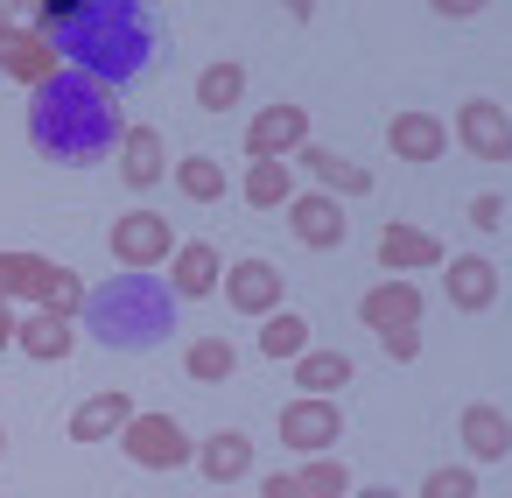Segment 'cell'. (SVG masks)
I'll use <instances>...</instances> for the list:
<instances>
[{
    "mask_svg": "<svg viewBox=\"0 0 512 498\" xmlns=\"http://www.w3.org/2000/svg\"><path fill=\"white\" fill-rule=\"evenodd\" d=\"M281 442L295 449V456H323L330 442H344V414H337V400H288L281 407Z\"/></svg>",
    "mask_w": 512,
    "mask_h": 498,
    "instance_id": "9",
    "label": "cell"
},
{
    "mask_svg": "<svg viewBox=\"0 0 512 498\" xmlns=\"http://www.w3.org/2000/svg\"><path fill=\"white\" fill-rule=\"evenodd\" d=\"M470 225H477V232H505V190L470 197Z\"/></svg>",
    "mask_w": 512,
    "mask_h": 498,
    "instance_id": "33",
    "label": "cell"
},
{
    "mask_svg": "<svg viewBox=\"0 0 512 498\" xmlns=\"http://www.w3.org/2000/svg\"><path fill=\"white\" fill-rule=\"evenodd\" d=\"M309 148V106H260L246 120V162H281Z\"/></svg>",
    "mask_w": 512,
    "mask_h": 498,
    "instance_id": "8",
    "label": "cell"
},
{
    "mask_svg": "<svg viewBox=\"0 0 512 498\" xmlns=\"http://www.w3.org/2000/svg\"><path fill=\"white\" fill-rule=\"evenodd\" d=\"M456 141H463L477 162H505V148H512V134H505V106H498V99H470V106L456 113Z\"/></svg>",
    "mask_w": 512,
    "mask_h": 498,
    "instance_id": "14",
    "label": "cell"
},
{
    "mask_svg": "<svg viewBox=\"0 0 512 498\" xmlns=\"http://www.w3.org/2000/svg\"><path fill=\"white\" fill-rule=\"evenodd\" d=\"M358 323L365 330H379V337H393V330H421V288L414 281H372L365 295H358Z\"/></svg>",
    "mask_w": 512,
    "mask_h": 498,
    "instance_id": "10",
    "label": "cell"
},
{
    "mask_svg": "<svg viewBox=\"0 0 512 498\" xmlns=\"http://www.w3.org/2000/svg\"><path fill=\"white\" fill-rule=\"evenodd\" d=\"M442 288H449L456 309L477 316V309L498 302V267H491V260H470V253H463V260H442Z\"/></svg>",
    "mask_w": 512,
    "mask_h": 498,
    "instance_id": "23",
    "label": "cell"
},
{
    "mask_svg": "<svg viewBox=\"0 0 512 498\" xmlns=\"http://www.w3.org/2000/svg\"><path fill=\"white\" fill-rule=\"evenodd\" d=\"M246 470H253V435L246 428H218V435L197 442V477L204 484H239Z\"/></svg>",
    "mask_w": 512,
    "mask_h": 498,
    "instance_id": "16",
    "label": "cell"
},
{
    "mask_svg": "<svg viewBox=\"0 0 512 498\" xmlns=\"http://www.w3.org/2000/svg\"><path fill=\"white\" fill-rule=\"evenodd\" d=\"M260 498H302V484L281 470V477H267V484H260Z\"/></svg>",
    "mask_w": 512,
    "mask_h": 498,
    "instance_id": "35",
    "label": "cell"
},
{
    "mask_svg": "<svg viewBox=\"0 0 512 498\" xmlns=\"http://www.w3.org/2000/svg\"><path fill=\"white\" fill-rule=\"evenodd\" d=\"M127 421H134V393H127V386H106V393L78 400V414H71V442H113Z\"/></svg>",
    "mask_w": 512,
    "mask_h": 498,
    "instance_id": "15",
    "label": "cell"
},
{
    "mask_svg": "<svg viewBox=\"0 0 512 498\" xmlns=\"http://www.w3.org/2000/svg\"><path fill=\"white\" fill-rule=\"evenodd\" d=\"M85 330L106 351H155L176 330V295L155 274H113L106 288L85 295Z\"/></svg>",
    "mask_w": 512,
    "mask_h": 498,
    "instance_id": "3",
    "label": "cell"
},
{
    "mask_svg": "<svg viewBox=\"0 0 512 498\" xmlns=\"http://www.w3.org/2000/svg\"><path fill=\"white\" fill-rule=\"evenodd\" d=\"M197 106H204V113H232V106H246V64H239V57L204 64V78H197Z\"/></svg>",
    "mask_w": 512,
    "mask_h": 498,
    "instance_id": "25",
    "label": "cell"
},
{
    "mask_svg": "<svg viewBox=\"0 0 512 498\" xmlns=\"http://www.w3.org/2000/svg\"><path fill=\"white\" fill-rule=\"evenodd\" d=\"M183 372H190L197 386H218V379H232V372H239V351H232L225 337H190V351H183Z\"/></svg>",
    "mask_w": 512,
    "mask_h": 498,
    "instance_id": "26",
    "label": "cell"
},
{
    "mask_svg": "<svg viewBox=\"0 0 512 498\" xmlns=\"http://www.w3.org/2000/svg\"><path fill=\"white\" fill-rule=\"evenodd\" d=\"M113 442H120L141 470H183V463L197 456V442H190V428H183L176 414H134Z\"/></svg>",
    "mask_w": 512,
    "mask_h": 498,
    "instance_id": "5",
    "label": "cell"
},
{
    "mask_svg": "<svg viewBox=\"0 0 512 498\" xmlns=\"http://www.w3.org/2000/svg\"><path fill=\"white\" fill-rule=\"evenodd\" d=\"M421 498H477V477H470V463H435V470L421 477Z\"/></svg>",
    "mask_w": 512,
    "mask_h": 498,
    "instance_id": "31",
    "label": "cell"
},
{
    "mask_svg": "<svg viewBox=\"0 0 512 498\" xmlns=\"http://www.w3.org/2000/svg\"><path fill=\"white\" fill-rule=\"evenodd\" d=\"M218 295L239 309V316H274L281 309V295H288V274L274 267V260H232L225 274H218Z\"/></svg>",
    "mask_w": 512,
    "mask_h": 498,
    "instance_id": "7",
    "label": "cell"
},
{
    "mask_svg": "<svg viewBox=\"0 0 512 498\" xmlns=\"http://www.w3.org/2000/svg\"><path fill=\"white\" fill-rule=\"evenodd\" d=\"M8 344H15V309L0 302V351H8Z\"/></svg>",
    "mask_w": 512,
    "mask_h": 498,
    "instance_id": "36",
    "label": "cell"
},
{
    "mask_svg": "<svg viewBox=\"0 0 512 498\" xmlns=\"http://www.w3.org/2000/svg\"><path fill=\"white\" fill-rule=\"evenodd\" d=\"M29 29L57 50L64 71H78L106 92L141 85L162 64V22L141 0H43L29 15Z\"/></svg>",
    "mask_w": 512,
    "mask_h": 498,
    "instance_id": "1",
    "label": "cell"
},
{
    "mask_svg": "<svg viewBox=\"0 0 512 498\" xmlns=\"http://www.w3.org/2000/svg\"><path fill=\"white\" fill-rule=\"evenodd\" d=\"M379 344H386V358H393V365L421 358V330H393V337H379Z\"/></svg>",
    "mask_w": 512,
    "mask_h": 498,
    "instance_id": "34",
    "label": "cell"
},
{
    "mask_svg": "<svg viewBox=\"0 0 512 498\" xmlns=\"http://www.w3.org/2000/svg\"><path fill=\"white\" fill-rule=\"evenodd\" d=\"M0 449H8V435H0Z\"/></svg>",
    "mask_w": 512,
    "mask_h": 498,
    "instance_id": "38",
    "label": "cell"
},
{
    "mask_svg": "<svg viewBox=\"0 0 512 498\" xmlns=\"http://www.w3.org/2000/svg\"><path fill=\"white\" fill-rule=\"evenodd\" d=\"M281 211H288V232H295L309 253H330V246H344V204H337V197H323V190H302V197H288Z\"/></svg>",
    "mask_w": 512,
    "mask_h": 498,
    "instance_id": "12",
    "label": "cell"
},
{
    "mask_svg": "<svg viewBox=\"0 0 512 498\" xmlns=\"http://www.w3.org/2000/svg\"><path fill=\"white\" fill-rule=\"evenodd\" d=\"M442 260H449L442 239L421 232V225H407V218H393V225L379 232V274H393V281H407V274H421V267H442Z\"/></svg>",
    "mask_w": 512,
    "mask_h": 498,
    "instance_id": "11",
    "label": "cell"
},
{
    "mask_svg": "<svg viewBox=\"0 0 512 498\" xmlns=\"http://www.w3.org/2000/svg\"><path fill=\"white\" fill-rule=\"evenodd\" d=\"M15 344H22V358H36V365H57V358H71V344H78V323L36 309V316H15Z\"/></svg>",
    "mask_w": 512,
    "mask_h": 498,
    "instance_id": "19",
    "label": "cell"
},
{
    "mask_svg": "<svg viewBox=\"0 0 512 498\" xmlns=\"http://www.w3.org/2000/svg\"><path fill=\"white\" fill-rule=\"evenodd\" d=\"M358 498H400V491H393V484H365Z\"/></svg>",
    "mask_w": 512,
    "mask_h": 498,
    "instance_id": "37",
    "label": "cell"
},
{
    "mask_svg": "<svg viewBox=\"0 0 512 498\" xmlns=\"http://www.w3.org/2000/svg\"><path fill=\"white\" fill-rule=\"evenodd\" d=\"M218 274H225V260H218L211 239H190V246L169 253V295H176V302H204V295H218Z\"/></svg>",
    "mask_w": 512,
    "mask_h": 498,
    "instance_id": "13",
    "label": "cell"
},
{
    "mask_svg": "<svg viewBox=\"0 0 512 498\" xmlns=\"http://www.w3.org/2000/svg\"><path fill=\"white\" fill-rule=\"evenodd\" d=\"M260 351H267V358H302V351H309V316H302V309H274L267 330H260Z\"/></svg>",
    "mask_w": 512,
    "mask_h": 498,
    "instance_id": "28",
    "label": "cell"
},
{
    "mask_svg": "<svg viewBox=\"0 0 512 498\" xmlns=\"http://www.w3.org/2000/svg\"><path fill=\"white\" fill-rule=\"evenodd\" d=\"M57 260H43V253H0V302H50V288H57Z\"/></svg>",
    "mask_w": 512,
    "mask_h": 498,
    "instance_id": "17",
    "label": "cell"
},
{
    "mask_svg": "<svg viewBox=\"0 0 512 498\" xmlns=\"http://www.w3.org/2000/svg\"><path fill=\"white\" fill-rule=\"evenodd\" d=\"M295 484H302V498H351V470L337 463V456H309L302 470H288Z\"/></svg>",
    "mask_w": 512,
    "mask_h": 498,
    "instance_id": "30",
    "label": "cell"
},
{
    "mask_svg": "<svg viewBox=\"0 0 512 498\" xmlns=\"http://www.w3.org/2000/svg\"><path fill=\"white\" fill-rule=\"evenodd\" d=\"M176 190H183L190 204H218L232 183H225V169H218L211 155H190V162H176Z\"/></svg>",
    "mask_w": 512,
    "mask_h": 498,
    "instance_id": "29",
    "label": "cell"
},
{
    "mask_svg": "<svg viewBox=\"0 0 512 498\" xmlns=\"http://www.w3.org/2000/svg\"><path fill=\"white\" fill-rule=\"evenodd\" d=\"M43 309H50V316H71V323H78V309H85V288H78V274H71V267L57 274V288H50V302H43Z\"/></svg>",
    "mask_w": 512,
    "mask_h": 498,
    "instance_id": "32",
    "label": "cell"
},
{
    "mask_svg": "<svg viewBox=\"0 0 512 498\" xmlns=\"http://www.w3.org/2000/svg\"><path fill=\"white\" fill-rule=\"evenodd\" d=\"M288 197H295L288 162H246V204H253V211H281Z\"/></svg>",
    "mask_w": 512,
    "mask_h": 498,
    "instance_id": "27",
    "label": "cell"
},
{
    "mask_svg": "<svg viewBox=\"0 0 512 498\" xmlns=\"http://www.w3.org/2000/svg\"><path fill=\"white\" fill-rule=\"evenodd\" d=\"M288 365H295L302 400H337V386H351V358H344V351H302V358H288Z\"/></svg>",
    "mask_w": 512,
    "mask_h": 498,
    "instance_id": "24",
    "label": "cell"
},
{
    "mask_svg": "<svg viewBox=\"0 0 512 498\" xmlns=\"http://www.w3.org/2000/svg\"><path fill=\"white\" fill-rule=\"evenodd\" d=\"M456 435H463L470 463H505V449H512V428H505V414L491 400H470L463 421H456Z\"/></svg>",
    "mask_w": 512,
    "mask_h": 498,
    "instance_id": "20",
    "label": "cell"
},
{
    "mask_svg": "<svg viewBox=\"0 0 512 498\" xmlns=\"http://www.w3.org/2000/svg\"><path fill=\"white\" fill-rule=\"evenodd\" d=\"M162 176H169L162 134H155V127H127V134H120V183H127V190H155Z\"/></svg>",
    "mask_w": 512,
    "mask_h": 498,
    "instance_id": "21",
    "label": "cell"
},
{
    "mask_svg": "<svg viewBox=\"0 0 512 498\" xmlns=\"http://www.w3.org/2000/svg\"><path fill=\"white\" fill-rule=\"evenodd\" d=\"M127 120H120V99L78 71H57L50 85L29 92V141L64 162V169H85V162H106L120 148Z\"/></svg>",
    "mask_w": 512,
    "mask_h": 498,
    "instance_id": "2",
    "label": "cell"
},
{
    "mask_svg": "<svg viewBox=\"0 0 512 498\" xmlns=\"http://www.w3.org/2000/svg\"><path fill=\"white\" fill-rule=\"evenodd\" d=\"M106 246H113L120 274H155V267H169L176 232H169V218H162V211H127V218H113Z\"/></svg>",
    "mask_w": 512,
    "mask_h": 498,
    "instance_id": "4",
    "label": "cell"
},
{
    "mask_svg": "<svg viewBox=\"0 0 512 498\" xmlns=\"http://www.w3.org/2000/svg\"><path fill=\"white\" fill-rule=\"evenodd\" d=\"M386 148H393L400 162H442L449 127H442L435 113H393V120H386Z\"/></svg>",
    "mask_w": 512,
    "mask_h": 498,
    "instance_id": "18",
    "label": "cell"
},
{
    "mask_svg": "<svg viewBox=\"0 0 512 498\" xmlns=\"http://www.w3.org/2000/svg\"><path fill=\"white\" fill-rule=\"evenodd\" d=\"M295 155H302V169H309V176H316L330 197H372V169H358L351 155L316 148V141H309V148H295Z\"/></svg>",
    "mask_w": 512,
    "mask_h": 498,
    "instance_id": "22",
    "label": "cell"
},
{
    "mask_svg": "<svg viewBox=\"0 0 512 498\" xmlns=\"http://www.w3.org/2000/svg\"><path fill=\"white\" fill-rule=\"evenodd\" d=\"M64 64H57V50L29 29V15L22 8H0V78H22L29 92L36 85H50Z\"/></svg>",
    "mask_w": 512,
    "mask_h": 498,
    "instance_id": "6",
    "label": "cell"
}]
</instances>
